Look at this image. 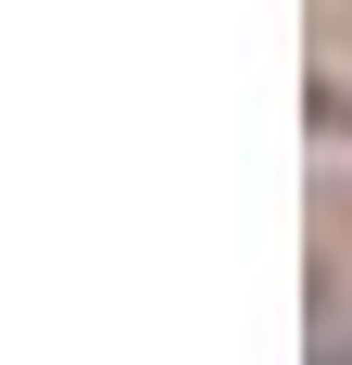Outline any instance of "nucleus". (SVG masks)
<instances>
[{
  "mask_svg": "<svg viewBox=\"0 0 352 365\" xmlns=\"http://www.w3.org/2000/svg\"><path fill=\"white\" fill-rule=\"evenodd\" d=\"M327 365H352V340H327Z\"/></svg>",
  "mask_w": 352,
  "mask_h": 365,
  "instance_id": "1",
  "label": "nucleus"
}]
</instances>
